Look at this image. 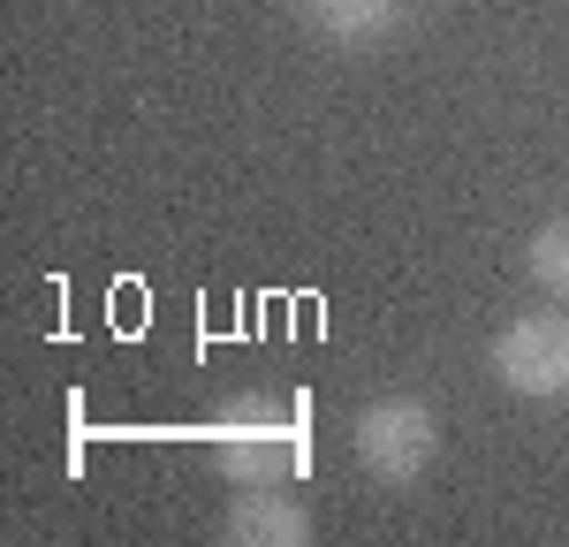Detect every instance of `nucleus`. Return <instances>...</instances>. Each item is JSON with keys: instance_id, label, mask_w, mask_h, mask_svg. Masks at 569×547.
<instances>
[{"instance_id": "obj_1", "label": "nucleus", "mask_w": 569, "mask_h": 547, "mask_svg": "<svg viewBox=\"0 0 569 547\" xmlns=\"http://www.w3.org/2000/svg\"><path fill=\"white\" fill-rule=\"evenodd\" d=\"M493 365H501V380L517 396H555V388H569V319H555V312L517 319L493 342Z\"/></svg>"}, {"instance_id": "obj_2", "label": "nucleus", "mask_w": 569, "mask_h": 547, "mask_svg": "<svg viewBox=\"0 0 569 547\" xmlns=\"http://www.w3.org/2000/svg\"><path fill=\"white\" fill-rule=\"evenodd\" d=\"M357 456L380 471V479H410L426 456H433V410L418 404H372L357 418Z\"/></svg>"}, {"instance_id": "obj_3", "label": "nucleus", "mask_w": 569, "mask_h": 547, "mask_svg": "<svg viewBox=\"0 0 569 547\" xmlns=\"http://www.w3.org/2000/svg\"><path fill=\"white\" fill-rule=\"evenodd\" d=\"M289 456H297V434L289 426H259V434H228V471H243V479H266V471H289Z\"/></svg>"}, {"instance_id": "obj_4", "label": "nucleus", "mask_w": 569, "mask_h": 547, "mask_svg": "<svg viewBox=\"0 0 569 547\" xmlns=\"http://www.w3.org/2000/svg\"><path fill=\"white\" fill-rule=\"evenodd\" d=\"M228 540H281V547H297V540H305V517H297L289 501H243V509L228 517Z\"/></svg>"}, {"instance_id": "obj_5", "label": "nucleus", "mask_w": 569, "mask_h": 547, "mask_svg": "<svg viewBox=\"0 0 569 547\" xmlns=\"http://www.w3.org/2000/svg\"><path fill=\"white\" fill-rule=\"evenodd\" d=\"M311 8H319V23L342 31V39H372V31L395 16V0H311Z\"/></svg>"}, {"instance_id": "obj_6", "label": "nucleus", "mask_w": 569, "mask_h": 547, "mask_svg": "<svg viewBox=\"0 0 569 547\" xmlns=\"http://www.w3.org/2000/svg\"><path fill=\"white\" fill-rule=\"evenodd\" d=\"M531 274H539L555 297H569V221L539 228V243H531Z\"/></svg>"}]
</instances>
